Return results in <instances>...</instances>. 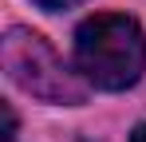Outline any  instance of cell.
<instances>
[{"mask_svg":"<svg viewBox=\"0 0 146 142\" xmlns=\"http://www.w3.org/2000/svg\"><path fill=\"white\" fill-rule=\"evenodd\" d=\"M0 63L8 71V79L20 87V91L36 95L44 103H63V107H79L87 103L91 83L71 71L59 51L32 28H8L4 40H0Z\"/></svg>","mask_w":146,"mask_h":142,"instance_id":"2","label":"cell"},{"mask_svg":"<svg viewBox=\"0 0 146 142\" xmlns=\"http://www.w3.org/2000/svg\"><path fill=\"white\" fill-rule=\"evenodd\" d=\"M130 142H146V122H138V126H134V134H130Z\"/></svg>","mask_w":146,"mask_h":142,"instance_id":"4","label":"cell"},{"mask_svg":"<svg viewBox=\"0 0 146 142\" xmlns=\"http://www.w3.org/2000/svg\"><path fill=\"white\" fill-rule=\"evenodd\" d=\"M75 71L99 91H126L146 71L142 24L126 12H99L75 28Z\"/></svg>","mask_w":146,"mask_h":142,"instance_id":"1","label":"cell"},{"mask_svg":"<svg viewBox=\"0 0 146 142\" xmlns=\"http://www.w3.org/2000/svg\"><path fill=\"white\" fill-rule=\"evenodd\" d=\"M44 12H63V8H75V4H83V0H36Z\"/></svg>","mask_w":146,"mask_h":142,"instance_id":"3","label":"cell"}]
</instances>
